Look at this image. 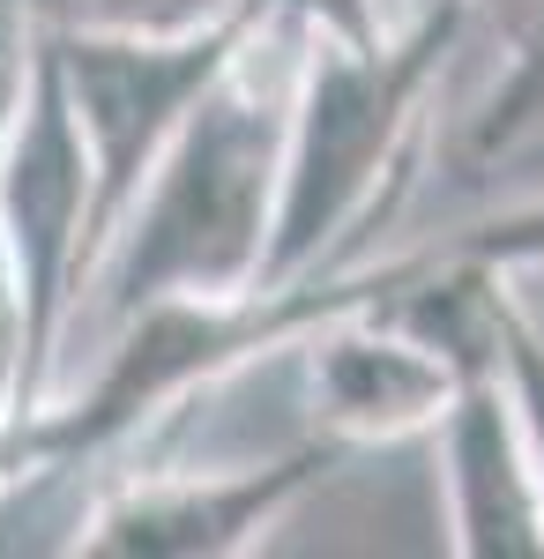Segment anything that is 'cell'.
Returning <instances> with one entry per match:
<instances>
[{
	"label": "cell",
	"mask_w": 544,
	"mask_h": 559,
	"mask_svg": "<svg viewBox=\"0 0 544 559\" xmlns=\"http://www.w3.org/2000/svg\"><path fill=\"white\" fill-rule=\"evenodd\" d=\"M31 485H52V455L38 432V403L31 411H0V508L23 500Z\"/></svg>",
	"instance_id": "7c38bea8"
},
{
	"label": "cell",
	"mask_w": 544,
	"mask_h": 559,
	"mask_svg": "<svg viewBox=\"0 0 544 559\" xmlns=\"http://www.w3.org/2000/svg\"><path fill=\"white\" fill-rule=\"evenodd\" d=\"M477 23L470 0H411L380 23H329L306 8L284 112V179L261 284L329 276L411 179L448 52Z\"/></svg>",
	"instance_id": "7a4b0ae2"
},
{
	"label": "cell",
	"mask_w": 544,
	"mask_h": 559,
	"mask_svg": "<svg viewBox=\"0 0 544 559\" xmlns=\"http://www.w3.org/2000/svg\"><path fill=\"white\" fill-rule=\"evenodd\" d=\"M298 31H306V0H276L253 23V38L232 52V68L202 90V105L179 120L165 157L150 165V179L134 187V202L90 261L68 344L75 329L105 336L157 299H239L261 284L276 179H284Z\"/></svg>",
	"instance_id": "6da1fadb"
},
{
	"label": "cell",
	"mask_w": 544,
	"mask_h": 559,
	"mask_svg": "<svg viewBox=\"0 0 544 559\" xmlns=\"http://www.w3.org/2000/svg\"><path fill=\"white\" fill-rule=\"evenodd\" d=\"M544 142V0H507L500 8V75L462 112L456 157L470 173L500 165L515 150Z\"/></svg>",
	"instance_id": "52a82bcc"
},
{
	"label": "cell",
	"mask_w": 544,
	"mask_h": 559,
	"mask_svg": "<svg viewBox=\"0 0 544 559\" xmlns=\"http://www.w3.org/2000/svg\"><path fill=\"white\" fill-rule=\"evenodd\" d=\"M38 403V350H31V306H23V276L0 239V411H31Z\"/></svg>",
	"instance_id": "8fae6325"
},
{
	"label": "cell",
	"mask_w": 544,
	"mask_h": 559,
	"mask_svg": "<svg viewBox=\"0 0 544 559\" xmlns=\"http://www.w3.org/2000/svg\"><path fill=\"white\" fill-rule=\"evenodd\" d=\"M0 239L23 276L45 403L68 366V321H75V292L90 269V150L75 128V105H68V83H60L52 38L38 45L23 97L0 128Z\"/></svg>",
	"instance_id": "5b68a950"
},
{
	"label": "cell",
	"mask_w": 544,
	"mask_h": 559,
	"mask_svg": "<svg viewBox=\"0 0 544 559\" xmlns=\"http://www.w3.org/2000/svg\"><path fill=\"white\" fill-rule=\"evenodd\" d=\"M433 448H440V492H448V552L544 559V477L530 463V440L493 350L462 373L456 403L433 426Z\"/></svg>",
	"instance_id": "8992f818"
},
{
	"label": "cell",
	"mask_w": 544,
	"mask_h": 559,
	"mask_svg": "<svg viewBox=\"0 0 544 559\" xmlns=\"http://www.w3.org/2000/svg\"><path fill=\"white\" fill-rule=\"evenodd\" d=\"M343 448L306 432L284 455L253 463H179L165 448H134L90 471L75 508V559H247L314 485H329Z\"/></svg>",
	"instance_id": "3957f363"
},
{
	"label": "cell",
	"mask_w": 544,
	"mask_h": 559,
	"mask_svg": "<svg viewBox=\"0 0 544 559\" xmlns=\"http://www.w3.org/2000/svg\"><path fill=\"white\" fill-rule=\"evenodd\" d=\"M493 358H500V381L515 395L530 463L544 477V329L530 321V306L515 299V276H500V269H493Z\"/></svg>",
	"instance_id": "9c48e42d"
},
{
	"label": "cell",
	"mask_w": 544,
	"mask_h": 559,
	"mask_svg": "<svg viewBox=\"0 0 544 559\" xmlns=\"http://www.w3.org/2000/svg\"><path fill=\"white\" fill-rule=\"evenodd\" d=\"M269 8L187 31V38H134V31H83V23L52 31V60H60V83H68V105H75V128L90 150V261L134 202V187L150 179V165L165 157L179 120L202 105V90L232 68V52L253 38V23Z\"/></svg>",
	"instance_id": "277c9868"
},
{
	"label": "cell",
	"mask_w": 544,
	"mask_h": 559,
	"mask_svg": "<svg viewBox=\"0 0 544 559\" xmlns=\"http://www.w3.org/2000/svg\"><path fill=\"white\" fill-rule=\"evenodd\" d=\"M306 8H314V15H329V23H358V31L380 23V0H306Z\"/></svg>",
	"instance_id": "4fadbf2b"
},
{
	"label": "cell",
	"mask_w": 544,
	"mask_h": 559,
	"mask_svg": "<svg viewBox=\"0 0 544 559\" xmlns=\"http://www.w3.org/2000/svg\"><path fill=\"white\" fill-rule=\"evenodd\" d=\"M52 8H60V31L83 23V31H134V38H187V31L253 15L269 0H52Z\"/></svg>",
	"instance_id": "30bf717a"
},
{
	"label": "cell",
	"mask_w": 544,
	"mask_h": 559,
	"mask_svg": "<svg viewBox=\"0 0 544 559\" xmlns=\"http://www.w3.org/2000/svg\"><path fill=\"white\" fill-rule=\"evenodd\" d=\"M425 261H470V269H500V276H530L544 269V194L500 202L485 216H462L448 231L418 239Z\"/></svg>",
	"instance_id": "ba28073f"
}]
</instances>
